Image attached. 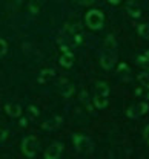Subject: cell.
Instances as JSON below:
<instances>
[{
    "label": "cell",
    "instance_id": "obj_21",
    "mask_svg": "<svg viewBox=\"0 0 149 159\" xmlns=\"http://www.w3.org/2000/svg\"><path fill=\"white\" fill-rule=\"evenodd\" d=\"M118 74H122V75H126V77H128L129 67L126 66V64H120V66H118Z\"/></svg>",
    "mask_w": 149,
    "mask_h": 159
},
{
    "label": "cell",
    "instance_id": "obj_6",
    "mask_svg": "<svg viewBox=\"0 0 149 159\" xmlns=\"http://www.w3.org/2000/svg\"><path fill=\"white\" fill-rule=\"evenodd\" d=\"M148 110H149L148 102H137V104L131 106L128 110H126V115H128L129 118L135 119V118H140L142 115H145Z\"/></svg>",
    "mask_w": 149,
    "mask_h": 159
},
{
    "label": "cell",
    "instance_id": "obj_25",
    "mask_svg": "<svg viewBox=\"0 0 149 159\" xmlns=\"http://www.w3.org/2000/svg\"><path fill=\"white\" fill-rule=\"evenodd\" d=\"M143 136H145V141L149 144V125L145 127V133H143Z\"/></svg>",
    "mask_w": 149,
    "mask_h": 159
},
{
    "label": "cell",
    "instance_id": "obj_28",
    "mask_svg": "<svg viewBox=\"0 0 149 159\" xmlns=\"http://www.w3.org/2000/svg\"><path fill=\"white\" fill-rule=\"evenodd\" d=\"M20 125H26V119H22V121H20Z\"/></svg>",
    "mask_w": 149,
    "mask_h": 159
},
{
    "label": "cell",
    "instance_id": "obj_13",
    "mask_svg": "<svg viewBox=\"0 0 149 159\" xmlns=\"http://www.w3.org/2000/svg\"><path fill=\"white\" fill-rule=\"evenodd\" d=\"M115 48H117V41L114 39V35H108L105 40V44H103V51L115 52Z\"/></svg>",
    "mask_w": 149,
    "mask_h": 159
},
{
    "label": "cell",
    "instance_id": "obj_24",
    "mask_svg": "<svg viewBox=\"0 0 149 159\" xmlns=\"http://www.w3.org/2000/svg\"><path fill=\"white\" fill-rule=\"evenodd\" d=\"M72 2H75L79 5H92L94 3V0H72Z\"/></svg>",
    "mask_w": 149,
    "mask_h": 159
},
{
    "label": "cell",
    "instance_id": "obj_29",
    "mask_svg": "<svg viewBox=\"0 0 149 159\" xmlns=\"http://www.w3.org/2000/svg\"><path fill=\"white\" fill-rule=\"evenodd\" d=\"M11 2H12V3H16V5H19V3H20L22 0H11Z\"/></svg>",
    "mask_w": 149,
    "mask_h": 159
},
{
    "label": "cell",
    "instance_id": "obj_9",
    "mask_svg": "<svg viewBox=\"0 0 149 159\" xmlns=\"http://www.w3.org/2000/svg\"><path fill=\"white\" fill-rule=\"evenodd\" d=\"M62 51H63V54H62V57H60V64L63 66V67H71L72 66V63H74V54L72 52H69L68 51V48L63 46L62 48Z\"/></svg>",
    "mask_w": 149,
    "mask_h": 159
},
{
    "label": "cell",
    "instance_id": "obj_14",
    "mask_svg": "<svg viewBox=\"0 0 149 159\" xmlns=\"http://www.w3.org/2000/svg\"><path fill=\"white\" fill-rule=\"evenodd\" d=\"M126 11L131 17H140V8L137 6L135 2H128L126 5Z\"/></svg>",
    "mask_w": 149,
    "mask_h": 159
},
{
    "label": "cell",
    "instance_id": "obj_1",
    "mask_svg": "<svg viewBox=\"0 0 149 159\" xmlns=\"http://www.w3.org/2000/svg\"><path fill=\"white\" fill-rule=\"evenodd\" d=\"M63 37L69 46H79L82 41V28L77 23H66L63 28Z\"/></svg>",
    "mask_w": 149,
    "mask_h": 159
},
{
    "label": "cell",
    "instance_id": "obj_2",
    "mask_svg": "<svg viewBox=\"0 0 149 159\" xmlns=\"http://www.w3.org/2000/svg\"><path fill=\"white\" fill-rule=\"evenodd\" d=\"M108 95H109V87L105 81H99L94 89V104L97 109H105L108 106Z\"/></svg>",
    "mask_w": 149,
    "mask_h": 159
},
{
    "label": "cell",
    "instance_id": "obj_10",
    "mask_svg": "<svg viewBox=\"0 0 149 159\" xmlns=\"http://www.w3.org/2000/svg\"><path fill=\"white\" fill-rule=\"evenodd\" d=\"M5 110H6V113H8L11 118H19L22 115V107L19 104H14V102H8V104L5 106Z\"/></svg>",
    "mask_w": 149,
    "mask_h": 159
},
{
    "label": "cell",
    "instance_id": "obj_11",
    "mask_svg": "<svg viewBox=\"0 0 149 159\" xmlns=\"http://www.w3.org/2000/svg\"><path fill=\"white\" fill-rule=\"evenodd\" d=\"M60 124H62V118L60 116H52L46 122H43V129L45 130H55V129L60 127Z\"/></svg>",
    "mask_w": 149,
    "mask_h": 159
},
{
    "label": "cell",
    "instance_id": "obj_3",
    "mask_svg": "<svg viewBox=\"0 0 149 159\" xmlns=\"http://www.w3.org/2000/svg\"><path fill=\"white\" fill-rule=\"evenodd\" d=\"M72 142L75 145V150L80 155H91L92 153V142L85 135H74L72 136Z\"/></svg>",
    "mask_w": 149,
    "mask_h": 159
},
{
    "label": "cell",
    "instance_id": "obj_22",
    "mask_svg": "<svg viewBox=\"0 0 149 159\" xmlns=\"http://www.w3.org/2000/svg\"><path fill=\"white\" fill-rule=\"evenodd\" d=\"M29 113H31L32 118H37V116L40 115V112H39V109H37L36 106H29Z\"/></svg>",
    "mask_w": 149,
    "mask_h": 159
},
{
    "label": "cell",
    "instance_id": "obj_7",
    "mask_svg": "<svg viewBox=\"0 0 149 159\" xmlns=\"http://www.w3.org/2000/svg\"><path fill=\"white\" fill-rule=\"evenodd\" d=\"M62 152H63V144L59 142V141H55V142H52V144L45 150V158L46 159H57V158H60Z\"/></svg>",
    "mask_w": 149,
    "mask_h": 159
},
{
    "label": "cell",
    "instance_id": "obj_16",
    "mask_svg": "<svg viewBox=\"0 0 149 159\" xmlns=\"http://www.w3.org/2000/svg\"><path fill=\"white\" fill-rule=\"evenodd\" d=\"M137 80H138V83H140L143 87H149V72H142V74L137 77Z\"/></svg>",
    "mask_w": 149,
    "mask_h": 159
},
{
    "label": "cell",
    "instance_id": "obj_8",
    "mask_svg": "<svg viewBox=\"0 0 149 159\" xmlns=\"http://www.w3.org/2000/svg\"><path fill=\"white\" fill-rule=\"evenodd\" d=\"M115 63V52H109V51H103L102 55H100V64L105 67V69H112Z\"/></svg>",
    "mask_w": 149,
    "mask_h": 159
},
{
    "label": "cell",
    "instance_id": "obj_20",
    "mask_svg": "<svg viewBox=\"0 0 149 159\" xmlns=\"http://www.w3.org/2000/svg\"><path fill=\"white\" fill-rule=\"evenodd\" d=\"M6 51H8V44H6V41H5L3 39H0V57L5 55Z\"/></svg>",
    "mask_w": 149,
    "mask_h": 159
},
{
    "label": "cell",
    "instance_id": "obj_23",
    "mask_svg": "<svg viewBox=\"0 0 149 159\" xmlns=\"http://www.w3.org/2000/svg\"><path fill=\"white\" fill-rule=\"evenodd\" d=\"M137 61H138L140 64H145V63H149V51H146V52H145V55H143V57H140V58L137 60Z\"/></svg>",
    "mask_w": 149,
    "mask_h": 159
},
{
    "label": "cell",
    "instance_id": "obj_4",
    "mask_svg": "<svg viewBox=\"0 0 149 159\" xmlns=\"http://www.w3.org/2000/svg\"><path fill=\"white\" fill-rule=\"evenodd\" d=\"M103 20H105L103 12L99 11V9H91L85 17L86 25H88L91 29H100V28L103 26Z\"/></svg>",
    "mask_w": 149,
    "mask_h": 159
},
{
    "label": "cell",
    "instance_id": "obj_18",
    "mask_svg": "<svg viewBox=\"0 0 149 159\" xmlns=\"http://www.w3.org/2000/svg\"><path fill=\"white\" fill-rule=\"evenodd\" d=\"M135 95H138V97H143L145 99H149V87H140V89H137L135 90Z\"/></svg>",
    "mask_w": 149,
    "mask_h": 159
},
{
    "label": "cell",
    "instance_id": "obj_15",
    "mask_svg": "<svg viewBox=\"0 0 149 159\" xmlns=\"http://www.w3.org/2000/svg\"><path fill=\"white\" fill-rule=\"evenodd\" d=\"M54 77V70L52 69H45L42 74L39 75V83H46L49 78Z\"/></svg>",
    "mask_w": 149,
    "mask_h": 159
},
{
    "label": "cell",
    "instance_id": "obj_5",
    "mask_svg": "<svg viewBox=\"0 0 149 159\" xmlns=\"http://www.w3.org/2000/svg\"><path fill=\"white\" fill-rule=\"evenodd\" d=\"M37 139L36 136H28L22 141V150L23 153L28 156V158H34L36 153H37Z\"/></svg>",
    "mask_w": 149,
    "mask_h": 159
},
{
    "label": "cell",
    "instance_id": "obj_17",
    "mask_svg": "<svg viewBox=\"0 0 149 159\" xmlns=\"http://www.w3.org/2000/svg\"><path fill=\"white\" fill-rule=\"evenodd\" d=\"M138 34H140V37L149 40V23H145V25L138 26Z\"/></svg>",
    "mask_w": 149,
    "mask_h": 159
},
{
    "label": "cell",
    "instance_id": "obj_19",
    "mask_svg": "<svg viewBox=\"0 0 149 159\" xmlns=\"http://www.w3.org/2000/svg\"><path fill=\"white\" fill-rule=\"evenodd\" d=\"M71 93H72V86L71 84H65V86H62V95L63 97H71Z\"/></svg>",
    "mask_w": 149,
    "mask_h": 159
},
{
    "label": "cell",
    "instance_id": "obj_12",
    "mask_svg": "<svg viewBox=\"0 0 149 159\" xmlns=\"http://www.w3.org/2000/svg\"><path fill=\"white\" fill-rule=\"evenodd\" d=\"M45 0H28V6H29V11L32 14H39L40 9H42Z\"/></svg>",
    "mask_w": 149,
    "mask_h": 159
},
{
    "label": "cell",
    "instance_id": "obj_26",
    "mask_svg": "<svg viewBox=\"0 0 149 159\" xmlns=\"http://www.w3.org/2000/svg\"><path fill=\"white\" fill-rule=\"evenodd\" d=\"M5 139H6V132L0 129V144H2V142H3Z\"/></svg>",
    "mask_w": 149,
    "mask_h": 159
},
{
    "label": "cell",
    "instance_id": "obj_27",
    "mask_svg": "<svg viewBox=\"0 0 149 159\" xmlns=\"http://www.w3.org/2000/svg\"><path fill=\"white\" fill-rule=\"evenodd\" d=\"M108 2H109L111 5H118V3H120V0H108Z\"/></svg>",
    "mask_w": 149,
    "mask_h": 159
}]
</instances>
